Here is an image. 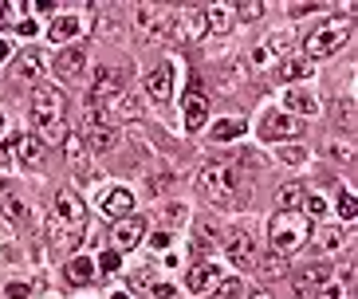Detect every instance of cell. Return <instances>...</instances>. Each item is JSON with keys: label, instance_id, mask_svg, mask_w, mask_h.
I'll return each instance as SVG.
<instances>
[{"label": "cell", "instance_id": "obj_1", "mask_svg": "<svg viewBox=\"0 0 358 299\" xmlns=\"http://www.w3.org/2000/svg\"><path fill=\"white\" fill-rule=\"evenodd\" d=\"M32 122L43 130V138H40L43 146L67 138V99H64L59 87L36 83V91H32Z\"/></svg>", "mask_w": 358, "mask_h": 299}, {"label": "cell", "instance_id": "obj_2", "mask_svg": "<svg viewBox=\"0 0 358 299\" xmlns=\"http://www.w3.org/2000/svg\"><path fill=\"white\" fill-rule=\"evenodd\" d=\"M350 28H355V24H350L347 12H338V16H331V20H323L315 32L303 40V55L307 59H327V55H335L338 48L350 40Z\"/></svg>", "mask_w": 358, "mask_h": 299}, {"label": "cell", "instance_id": "obj_3", "mask_svg": "<svg viewBox=\"0 0 358 299\" xmlns=\"http://www.w3.org/2000/svg\"><path fill=\"white\" fill-rule=\"evenodd\" d=\"M268 236H272V252L280 256H292L311 240V221L299 213H275L272 224H268Z\"/></svg>", "mask_w": 358, "mask_h": 299}, {"label": "cell", "instance_id": "obj_4", "mask_svg": "<svg viewBox=\"0 0 358 299\" xmlns=\"http://www.w3.org/2000/svg\"><path fill=\"white\" fill-rule=\"evenodd\" d=\"M197 185L209 201L221 205V201H229L232 189H236V173H232V166H224V161H209V166L197 173Z\"/></svg>", "mask_w": 358, "mask_h": 299}, {"label": "cell", "instance_id": "obj_5", "mask_svg": "<svg viewBox=\"0 0 358 299\" xmlns=\"http://www.w3.org/2000/svg\"><path fill=\"white\" fill-rule=\"evenodd\" d=\"M118 95H122V75H118V67H99L95 87L87 91V107H91V110L110 107V103H115Z\"/></svg>", "mask_w": 358, "mask_h": 299}, {"label": "cell", "instance_id": "obj_6", "mask_svg": "<svg viewBox=\"0 0 358 299\" xmlns=\"http://www.w3.org/2000/svg\"><path fill=\"white\" fill-rule=\"evenodd\" d=\"M138 28L146 36H154V40H166L169 28H173V8H166V4H142V8L134 12Z\"/></svg>", "mask_w": 358, "mask_h": 299}, {"label": "cell", "instance_id": "obj_7", "mask_svg": "<svg viewBox=\"0 0 358 299\" xmlns=\"http://www.w3.org/2000/svg\"><path fill=\"white\" fill-rule=\"evenodd\" d=\"M299 118H292L287 110H268L260 115V138L268 142H284V138H299Z\"/></svg>", "mask_w": 358, "mask_h": 299}, {"label": "cell", "instance_id": "obj_8", "mask_svg": "<svg viewBox=\"0 0 358 299\" xmlns=\"http://www.w3.org/2000/svg\"><path fill=\"white\" fill-rule=\"evenodd\" d=\"M224 252H229V260L236 268H252L256 264V240L248 228H232L229 236H224Z\"/></svg>", "mask_w": 358, "mask_h": 299}, {"label": "cell", "instance_id": "obj_9", "mask_svg": "<svg viewBox=\"0 0 358 299\" xmlns=\"http://www.w3.org/2000/svg\"><path fill=\"white\" fill-rule=\"evenodd\" d=\"M87 142H91V150H99V154L115 150V142H118L115 126H110V118L99 115V110H91V107H87Z\"/></svg>", "mask_w": 358, "mask_h": 299}, {"label": "cell", "instance_id": "obj_10", "mask_svg": "<svg viewBox=\"0 0 358 299\" xmlns=\"http://www.w3.org/2000/svg\"><path fill=\"white\" fill-rule=\"evenodd\" d=\"M205 32H209V24H205V12H197V8L173 12V28H169V40H201Z\"/></svg>", "mask_w": 358, "mask_h": 299}, {"label": "cell", "instance_id": "obj_11", "mask_svg": "<svg viewBox=\"0 0 358 299\" xmlns=\"http://www.w3.org/2000/svg\"><path fill=\"white\" fill-rule=\"evenodd\" d=\"M110 240H115L118 252H130L146 240V217H122V221L110 228Z\"/></svg>", "mask_w": 358, "mask_h": 299}, {"label": "cell", "instance_id": "obj_12", "mask_svg": "<svg viewBox=\"0 0 358 299\" xmlns=\"http://www.w3.org/2000/svg\"><path fill=\"white\" fill-rule=\"evenodd\" d=\"M48 240H52L55 252H64V256H75V248H79V240H83V224H67L55 217L52 224H48Z\"/></svg>", "mask_w": 358, "mask_h": 299}, {"label": "cell", "instance_id": "obj_13", "mask_svg": "<svg viewBox=\"0 0 358 299\" xmlns=\"http://www.w3.org/2000/svg\"><path fill=\"white\" fill-rule=\"evenodd\" d=\"M327 279H331V264H327V260H315V264L299 268V272H295V296L311 299L315 288H323Z\"/></svg>", "mask_w": 358, "mask_h": 299}, {"label": "cell", "instance_id": "obj_14", "mask_svg": "<svg viewBox=\"0 0 358 299\" xmlns=\"http://www.w3.org/2000/svg\"><path fill=\"white\" fill-rule=\"evenodd\" d=\"M99 209L110 217H130V209H134V189H127V185H110V189L99 193Z\"/></svg>", "mask_w": 358, "mask_h": 299}, {"label": "cell", "instance_id": "obj_15", "mask_svg": "<svg viewBox=\"0 0 358 299\" xmlns=\"http://www.w3.org/2000/svg\"><path fill=\"white\" fill-rule=\"evenodd\" d=\"M205 118H209V95H205L201 83H193L185 91V130H201Z\"/></svg>", "mask_w": 358, "mask_h": 299}, {"label": "cell", "instance_id": "obj_16", "mask_svg": "<svg viewBox=\"0 0 358 299\" xmlns=\"http://www.w3.org/2000/svg\"><path fill=\"white\" fill-rule=\"evenodd\" d=\"M55 217H59V221H67V224H83L87 221L83 197H79V193H71V189H59V193H55Z\"/></svg>", "mask_w": 358, "mask_h": 299}, {"label": "cell", "instance_id": "obj_17", "mask_svg": "<svg viewBox=\"0 0 358 299\" xmlns=\"http://www.w3.org/2000/svg\"><path fill=\"white\" fill-rule=\"evenodd\" d=\"M221 268L217 264H193L189 268V279H185V284H189V291L193 296H209L213 288H217V284H221Z\"/></svg>", "mask_w": 358, "mask_h": 299}, {"label": "cell", "instance_id": "obj_18", "mask_svg": "<svg viewBox=\"0 0 358 299\" xmlns=\"http://www.w3.org/2000/svg\"><path fill=\"white\" fill-rule=\"evenodd\" d=\"M55 71L64 75V79H79V75L87 71V52L79 48V43H71V48H64V52L55 55Z\"/></svg>", "mask_w": 358, "mask_h": 299}, {"label": "cell", "instance_id": "obj_19", "mask_svg": "<svg viewBox=\"0 0 358 299\" xmlns=\"http://www.w3.org/2000/svg\"><path fill=\"white\" fill-rule=\"evenodd\" d=\"M146 95L158 99V103H169V95H173V67L162 64L146 75Z\"/></svg>", "mask_w": 358, "mask_h": 299}, {"label": "cell", "instance_id": "obj_20", "mask_svg": "<svg viewBox=\"0 0 358 299\" xmlns=\"http://www.w3.org/2000/svg\"><path fill=\"white\" fill-rule=\"evenodd\" d=\"M284 107H287V115H303V118H311V115H319V103H315V95L311 91H303V87H287L284 91Z\"/></svg>", "mask_w": 358, "mask_h": 299}, {"label": "cell", "instance_id": "obj_21", "mask_svg": "<svg viewBox=\"0 0 358 299\" xmlns=\"http://www.w3.org/2000/svg\"><path fill=\"white\" fill-rule=\"evenodd\" d=\"M79 28H83V20H79L75 12H55V16H52V28H48V40L71 43L75 36H79Z\"/></svg>", "mask_w": 358, "mask_h": 299}, {"label": "cell", "instance_id": "obj_22", "mask_svg": "<svg viewBox=\"0 0 358 299\" xmlns=\"http://www.w3.org/2000/svg\"><path fill=\"white\" fill-rule=\"evenodd\" d=\"M12 150H16V161H24V166H40L43 161V142L36 134H16Z\"/></svg>", "mask_w": 358, "mask_h": 299}, {"label": "cell", "instance_id": "obj_23", "mask_svg": "<svg viewBox=\"0 0 358 299\" xmlns=\"http://www.w3.org/2000/svg\"><path fill=\"white\" fill-rule=\"evenodd\" d=\"M12 75H16V83H40V75H43V59H40V52H24V55H16V67H12Z\"/></svg>", "mask_w": 358, "mask_h": 299}, {"label": "cell", "instance_id": "obj_24", "mask_svg": "<svg viewBox=\"0 0 358 299\" xmlns=\"http://www.w3.org/2000/svg\"><path fill=\"white\" fill-rule=\"evenodd\" d=\"M252 272L264 279H280V276H287V256H280V252H256Z\"/></svg>", "mask_w": 358, "mask_h": 299}, {"label": "cell", "instance_id": "obj_25", "mask_svg": "<svg viewBox=\"0 0 358 299\" xmlns=\"http://www.w3.org/2000/svg\"><path fill=\"white\" fill-rule=\"evenodd\" d=\"M284 52H287V36L275 32V36H268V43H256V48H252V64L256 67H268L275 55H284Z\"/></svg>", "mask_w": 358, "mask_h": 299}, {"label": "cell", "instance_id": "obj_26", "mask_svg": "<svg viewBox=\"0 0 358 299\" xmlns=\"http://www.w3.org/2000/svg\"><path fill=\"white\" fill-rule=\"evenodd\" d=\"M315 240H319V248H323L327 256H335L338 248H343V245L350 240V233H347V228H338V224H323Z\"/></svg>", "mask_w": 358, "mask_h": 299}, {"label": "cell", "instance_id": "obj_27", "mask_svg": "<svg viewBox=\"0 0 358 299\" xmlns=\"http://www.w3.org/2000/svg\"><path fill=\"white\" fill-rule=\"evenodd\" d=\"M311 71H315V67H311V59H307V55H287L284 64H280V75H284L287 83H295V79H307Z\"/></svg>", "mask_w": 358, "mask_h": 299}, {"label": "cell", "instance_id": "obj_28", "mask_svg": "<svg viewBox=\"0 0 358 299\" xmlns=\"http://www.w3.org/2000/svg\"><path fill=\"white\" fill-rule=\"evenodd\" d=\"M205 24L217 28V32H229L232 24H236V8H229V4H213V8L205 12Z\"/></svg>", "mask_w": 358, "mask_h": 299}, {"label": "cell", "instance_id": "obj_29", "mask_svg": "<svg viewBox=\"0 0 358 299\" xmlns=\"http://www.w3.org/2000/svg\"><path fill=\"white\" fill-rule=\"evenodd\" d=\"M67 279H71V284H91V279H95V260L91 256H71Z\"/></svg>", "mask_w": 358, "mask_h": 299}, {"label": "cell", "instance_id": "obj_30", "mask_svg": "<svg viewBox=\"0 0 358 299\" xmlns=\"http://www.w3.org/2000/svg\"><path fill=\"white\" fill-rule=\"evenodd\" d=\"M244 134V118H217V122H213V138L217 142H229V138H241Z\"/></svg>", "mask_w": 358, "mask_h": 299}, {"label": "cell", "instance_id": "obj_31", "mask_svg": "<svg viewBox=\"0 0 358 299\" xmlns=\"http://www.w3.org/2000/svg\"><path fill=\"white\" fill-rule=\"evenodd\" d=\"M64 154H67V161H71L75 170H87V146H83V138H79V134H67L64 138Z\"/></svg>", "mask_w": 358, "mask_h": 299}, {"label": "cell", "instance_id": "obj_32", "mask_svg": "<svg viewBox=\"0 0 358 299\" xmlns=\"http://www.w3.org/2000/svg\"><path fill=\"white\" fill-rule=\"evenodd\" d=\"M335 126H338V134H347L355 126V99H338L335 103Z\"/></svg>", "mask_w": 358, "mask_h": 299}, {"label": "cell", "instance_id": "obj_33", "mask_svg": "<svg viewBox=\"0 0 358 299\" xmlns=\"http://www.w3.org/2000/svg\"><path fill=\"white\" fill-rule=\"evenodd\" d=\"M0 209H4V217H8V221H16V224H24V221H28V217H32V209H28V205H24L20 197H16V193H8V197H4V205H0Z\"/></svg>", "mask_w": 358, "mask_h": 299}, {"label": "cell", "instance_id": "obj_34", "mask_svg": "<svg viewBox=\"0 0 358 299\" xmlns=\"http://www.w3.org/2000/svg\"><path fill=\"white\" fill-rule=\"evenodd\" d=\"M275 197H280V205H284L280 213H295V205L303 201V185L287 182V185H280V193H275Z\"/></svg>", "mask_w": 358, "mask_h": 299}, {"label": "cell", "instance_id": "obj_35", "mask_svg": "<svg viewBox=\"0 0 358 299\" xmlns=\"http://www.w3.org/2000/svg\"><path fill=\"white\" fill-rule=\"evenodd\" d=\"M327 154H331L335 161H355V142L338 134V138H331V142H327Z\"/></svg>", "mask_w": 358, "mask_h": 299}, {"label": "cell", "instance_id": "obj_36", "mask_svg": "<svg viewBox=\"0 0 358 299\" xmlns=\"http://www.w3.org/2000/svg\"><path fill=\"white\" fill-rule=\"evenodd\" d=\"M307 217H315V221H327V197L323 193H307Z\"/></svg>", "mask_w": 358, "mask_h": 299}, {"label": "cell", "instance_id": "obj_37", "mask_svg": "<svg viewBox=\"0 0 358 299\" xmlns=\"http://www.w3.org/2000/svg\"><path fill=\"white\" fill-rule=\"evenodd\" d=\"M280 161H287V166H303V161H307V150L299 146V142H295V146L287 142V146H280Z\"/></svg>", "mask_w": 358, "mask_h": 299}, {"label": "cell", "instance_id": "obj_38", "mask_svg": "<svg viewBox=\"0 0 358 299\" xmlns=\"http://www.w3.org/2000/svg\"><path fill=\"white\" fill-rule=\"evenodd\" d=\"M110 110H115V115H122V118H134V115H138V103H130V95L122 91V95L110 103Z\"/></svg>", "mask_w": 358, "mask_h": 299}, {"label": "cell", "instance_id": "obj_39", "mask_svg": "<svg viewBox=\"0 0 358 299\" xmlns=\"http://www.w3.org/2000/svg\"><path fill=\"white\" fill-rule=\"evenodd\" d=\"M241 288H244L241 279H229V284L221 279V284H217V296H213V299H241Z\"/></svg>", "mask_w": 358, "mask_h": 299}, {"label": "cell", "instance_id": "obj_40", "mask_svg": "<svg viewBox=\"0 0 358 299\" xmlns=\"http://www.w3.org/2000/svg\"><path fill=\"white\" fill-rule=\"evenodd\" d=\"M355 213H358V205H355V197H350V193H338V217H343V221H355Z\"/></svg>", "mask_w": 358, "mask_h": 299}, {"label": "cell", "instance_id": "obj_41", "mask_svg": "<svg viewBox=\"0 0 358 299\" xmlns=\"http://www.w3.org/2000/svg\"><path fill=\"white\" fill-rule=\"evenodd\" d=\"M162 217H166V224H181L185 217H189V209H185L181 201H173V205H166V213Z\"/></svg>", "mask_w": 358, "mask_h": 299}, {"label": "cell", "instance_id": "obj_42", "mask_svg": "<svg viewBox=\"0 0 358 299\" xmlns=\"http://www.w3.org/2000/svg\"><path fill=\"white\" fill-rule=\"evenodd\" d=\"M4 296H8V299H28V296H32V284L16 279V284H8V288H4Z\"/></svg>", "mask_w": 358, "mask_h": 299}, {"label": "cell", "instance_id": "obj_43", "mask_svg": "<svg viewBox=\"0 0 358 299\" xmlns=\"http://www.w3.org/2000/svg\"><path fill=\"white\" fill-rule=\"evenodd\" d=\"M323 299H347V284H338V279H327V284H323Z\"/></svg>", "mask_w": 358, "mask_h": 299}, {"label": "cell", "instance_id": "obj_44", "mask_svg": "<svg viewBox=\"0 0 358 299\" xmlns=\"http://www.w3.org/2000/svg\"><path fill=\"white\" fill-rule=\"evenodd\" d=\"M264 16V4H244V8H236V20H260Z\"/></svg>", "mask_w": 358, "mask_h": 299}, {"label": "cell", "instance_id": "obj_45", "mask_svg": "<svg viewBox=\"0 0 358 299\" xmlns=\"http://www.w3.org/2000/svg\"><path fill=\"white\" fill-rule=\"evenodd\" d=\"M319 4L315 0H299V4H287V12H292V16H307V12H315Z\"/></svg>", "mask_w": 358, "mask_h": 299}, {"label": "cell", "instance_id": "obj_46", "mask_svg": "<svg viewBox=\"0 0 358 299\" xmlns=\"http://www.w3.org/2000/svg\"><path fill=\"white\" fill-rule=\"evenodd\" d=\"M150 296H154V299H173V288H169V284H154Z\"/></svg>", "mask_w": 358, "mask_h": 299}, {"label": "cell", "instance_id": "obj_47", "mask_svg": "<svg viewBox=\"0 0 358 299\" xmlns=\"http://www.w3.org/2000/svg\"><path fill=\"white\" fill-rule=\"evenodd\" d=\"M118 264H122V260H118L115 252H103V272H118Z\"/></svg>", "mask_w": 358, "mask_h": 299}, {"label": "cell", "instance_id": "obj_48", "mask_svg": "<svg viewBox=\"0 0 358 299\" xmlns=\"http://www.w3.org/2000/svg\"><path fill=\"white\" fill-rule=\"evenodd\" d=\"M12 161H16V150L8 142V146H0V166H12Z\"/></svg>", "mask_w": 358, "mask_h": 299}, {"label": "cell", "instance_id": "obj_49", "mask_svg": "<svg viewBox=\"0 0 358 299\" xmlns=\"http://www.w3.org/2000/svg\"><path fill=\"white\" fill-rule=\"evenodd\" d=\"M36 28H40L36 20H20V24H16V32H20V36H36Z\"/></svg>", "mask_w": 358, "mask_h": 299}, {"label": "cell", "instance_id": "obj_50", "mask_svg": "<svg viewBox=\"0 0 358 299\" xmlns=\"http://www.w3.org/2000/svg\"><path fill=\"white\" fill-rule=\"evenodd\" d=\"M150 245H154V248H169V233H154V236H150Z\"/></svg>", "mask_w": 358, "mask_h": 299}, {"label": "cell", "instance_id": "obj_51", "mask_svg": "<svg viewBox=\"0 0 358 299\" xmlns=\"http://www.w3.org/2000/svg\"><path fill=\"white\" fill-rule=\"evenodd\" d=\"M8 20H12V8H8V4H0V28H4Z\"/></svg>", "mask_w": 358, "mask_h": 299}, {"label": "cell", "instance_id": "obj_52", "mask_svg": "<svg viewBox=\"0 0 358 299\" xmlns=\"http://www.w3.org/2000/svg\"><path fill=\"white\" fill-rule=\"evenodd\" d=\"M0 59H8V43L0 40Z\"/></svg>", "mask_w": 358, "mask_h": 299}, {"label": "cell", "instance_id": "obj_53", "mask_svg": "<svg viewBox=\"0 0 358 299\" xmlns=\"http://www.w3.org/2000/svg\"><path fill=\"white\" fill-rule=\"evenodd\" d=\"M4 197H8V189H4V182H0V205H4Z\"/></svg>", "mask_w": 358, "mask_h": 299}, {"label": "cell", "instance_id": "obj_54", "mask_svg": "<svg viewBox=\"0 0 358 299\" xmlns=\"http://www.w3.org/2000/svg\"><path fill=\"white\" fill-rule=\"evenodd\" d=\"M252 299H272V296H268V291H256V296Z\"/></svg>", "mask_w": 358, "mask_h": 299}, {"label": "cell", "instance_id": "obj_55", "mask_svg": "<svg viewBox=\"0 0 358 299\" xmlns=\"http://www.w3.org/2000/svg\"><path fill=\"white\" fill-rule=\"evenodd\" d=\"M115 299H130V296H127V291H118V296H115Z\"/></svg>", "mask_w": 358, "mask_h": 299}, {"label": "cell", "instance_id": "obj_56", "mask_svg": "<svg viewBox=\"0 0 358 299\" xmlns=\"http://www.w3.org/2000/svg\"><path fill=\"white\" fill-rule=\"evenodd\" d=\"M0 130H4V115H0Z\"/></svg>", "mask_w": 358, "mask_h": 299}]
</instances>
